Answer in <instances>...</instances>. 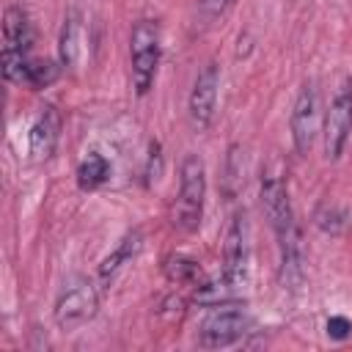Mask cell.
<instances>
[{
	"label": "cell",
	"mask_w": 352,
	"mask_h": 352,
	"mask_svg": "<svg viewBox=\"0 0 352 352\" xmlns=\"http://www.w3.org/2000/svg\"><path fill=\"white\" fill-rule=\"evenodd\" d=\"M165 275H168V280L170 283H179V286H192V289H198V286H204L209 278H206V272L198 267V261H192V258H187V256H168L165 258Z\"/></svg>",
	"instance_id": "cell-15"
},
{
	"label": "cell",
	"mask_w": 352,
	"mask_h": 352,
	"mask_svg": "<svg viewBox=\"0 0 352 352\" xmlns=\"http://www.w3.org/2000/svg\"><path fill=\"white\" fill-rule=\"evenodd\" d=\"M231 3L234 0H198V14L206 19V25L209 22H214V19H220L228 8H231Z\"/></svg>",
	"instance_id": "cell-19"
},
{
	"label": "cell",
	"mask_w": 352,
	"mask_h": 352,
	"mask_svg": "<svg viewBox=\"0 0 352 352\" xmlns=\"http://www.w3.org/2000/svg\"><path fill=\"white\" fill-rule=\"evenodd\" d=\"M324 330H327V336H330L333 341H344V338H349V336H352V322H349L346 316L336 314V316H330V319H327Z\"/></svg>",
	"instance_id": "cell-20"
},
{
	"label": "cell",
	"mask_w": 352,
	"mask_h": 352,
	"mask_svg": "<svg viewBox=\"0 0 352 352\" xmlns=\"http://www.w3.org/2000/svg\"><path fill=\"white\" fill-rule=\"evenodd\" d=\"M319 124H322V113H319V88L316 82H305L292 104V116H289V126H292V140H294V151L300 157H308L314 148V140L319 135Z\"/></svg>",
	"instance_id": "cell-9"
},
{
	"label": "cell",
	"mask_w": 352,
	"mask_h": 352,
	"mask_svg": "<svg viewBox=\"0 0 352 352\" xmlns=\"http://www.w3.org/2000/svg\"><path fill=\"white\" fill-rule=\"evenodd\" d=\"M82 52H85V30H82V19L77 11H72L66 19H63V28H60V38H58V55H60V63L66 69H77L80 60H82Z\"/></svg>",
	"instance_id": "cell-12"
},
{
	"label": "cell",
	"mask_w": 352,
	"mask_h": 352,
	"mask_svg": "<svg viewBox=\"0 0 352 352\" xmlns=\"http://www.w3.org/2000/svg\"><path fill=\"white\" fill-rule=\"evenodd\" d=\"M110 179V162L99 151H88L85 160L77 165V187L80 190H96Z\"/></svg>",
	"instance_id": "cell-16"
},
{
	"label": "cell",
	"mask_w": 352,
	"mask_h": 352,
	"mask_svg": "<svg viewBox=\"0 0 352 352\" xmlns=\"http://www.w3.org/2000/svg\"><path fill=\"white\" fill-rule=\"evenodd\" d=\"M99 311V292L91 278L72 275L63 280L58 300H55V324L60 330H77L85 322H91Z\"/></svg>",
	"instance_id": "cell-4"
},
{
	"label": "cell",
	"mask_w": 352,
	"mask_h": 352,
	"mask_svg": "<svg viewBox=\"0 0 352 352\" xmlns=\"http://www.w3.org/2000/svg\"><path fill=\"white\" fill-rule=\"evenodd\" d=\"M33 44V30L28 14L19 6H8L3 14V77L8 82L22 85L28 72V52Z\"/></svg>",
	"instance_id": "cell-3"
},
{
	"label": "cell",
	"mask_w": 352,
	"mask_h": 352,
	"mask_svg": "<svg viewBox=\"0 0 352 352\" xmlns=\"http://www.w3.org/2000/svg\"><path fill=\"white\" fill-rule=\"evenodd\" d=\"M261 209H264V214H267V220L278 236V245L300 239L297 217H294L292 198H289V184H286L280 170H267L261 176Z\"/></svg>",
	"instance_id": "cell-5"
},
{
	"label": "cell",
	"mask_w": 352,
	"mask_h": 352,
	"mask_svg": "<svg viewBox=\"0 0 352 352\" xmlns=\"http://www.w3.org/2000/svg\"><path fill=\"white\" fill-rule=\"evenodd\" d=\"M160 143H151V148H148V168H146V182H151V179H157V173H160Z\"/></svg>",
	"instance_id": "cell-21"
},
{
	"label": "cell",
	"mask_w": 352,
	"mask_h": 352,
	"mask_svg": "<svg viewBox=\"0 0 352 352\" xmlns=\"http://www.w3.org/2000/svg\"><path fill=\"white\" fill-rule=\"evenodd\" d=\"M314 226H316L319 231H324V234H341L344 226H346V214H344L341 206L324 201V204H319V206L314 209Z\"/></svg>",
	"instance_id": "cell-17"
},
{
	"label": "cell",
	"mask_w": 352,
	"mask_h": 352,
	"mask_svg": "<svg viewBox=\"0 0 352 352\" xmlns=\"http://www.w3.org/2000/svg\"><path fill=\"white\" fill-rule=\"evenodd\" d=\"M55 77H58V66L52 60H30L22 85H30V88L38 91V88H47Z\"/></svg>",
	"instance_id": "cell-18"
},
{
	"label": "cell",
	"mask_w": 352,
	"mask_h": 352,
	"mask_svg": "<svg viewBox=\"0 0 352 352\" xmlns=\"http://www.w3.org/2000/svg\"><path fill=\"white\" fill-rule=\"evenodd\" d=\"M245 176H248V151H245V146L234 143L228 148V154H226L223 179H220V187H223L226 201H234L245 190Z\"/></svg>",
	"instance_id": "cell-13"
},
{
	"label": "cell",
	"mask_w": 352,
	"mask_h": 352,
	"mask_svg": "<svg viewBox=\"0 0 352 352\" xmlns=\"http://www.w3.org/2000/svg\"><path fill=\"white\" fill-rule=\"evenodd\" d=\"M179 195L170 212V223L182 234H192L201 226L206 204V165L198 154H187L179 168Z\"/></svg>",
	"instance_id": "cell-1"
},
{
	"label": "cell",
	"mask_w": 352,
	"mask_h": 352,
	"mask_svg": "<svg viewBox=\"0 0 352 352\" xmlns=\"http://www.w3.org/2000/svg\"><path fill=\"white\" fill-rule=\"evenodd\" d=\"M140 248H143V234L135 228V231H129V234L116 245V250H113L110 256H104V261L99 264V278H102L104 283H110V280L140 253Z\"/></svg>",
	"instance_id": "cell-14"
},
{
	"label": "cell",
	"mask_w": 352,
	"mask_h": 352,
	"mask_svg": "<svg viewBox=\"0 0 352 352\" xmlns=\"http://www.w3.org/2000/svg\"><path fill=\"white\" fill-rule=\"evenodd\" d=\"M217 88H220V66L214 60H209L198 72L190 99H187V118L195 132H206L212 126L214 110H217Z\"/></svg>",
	"instance_id": "cell-10"
},
{
	"label": "cell",
	"mask_w": 352,
	"mask_h": 352,
	"mask_svg": "<svg viewBox=\"0 0 352 352\" xmlns=\"http://www.w3.org/2000/svg\"><path fill=\"white\" fill-rule=\"evenodd\" d=\"M250 324H253V319L245 308L231 305V302L214 305V311L206 314L198 327V346H204V349L231 346V344L242 341V336L250 330Z\"/></svg>",
	"instance_id": "cell-6"
},
{
	"label": "cell",
	"mask_w": 352,
	"mask_h": 352,
	"mask_svg": "<svg viewBox=\"0 0 352 352\" xmlns=\"http://www.w3.org/2000/svg\"><path fill=\"white\" fill-rule=\"evenodd\" d=\"M58 140H60V113L58 107L47 104L41 107L38 118L33 121L30 132H28V148H30V157L33 160H50L58 148Z\"/></svg>",
	"instance_id": "cell-11"
},
{
	"label": "cell",
	"mask_w": 352,
	"mask_h": 352,
	"mask_svg": "<svg viewBox=\"0 0 352 352\" xmlns=\"http://www.w3.org/2000/svg\"><path fill=\"white\" fill-rule=\"evenodd\" d=\"M162 52V30L154 19H138L129 33V63H132V85L138 96H146L154 85L157 66Z\"/></svg>",
	"instance_id": "cell-2"
},
{
	"label": "cell",
	"mask_w": 352,
	"mask_h": 352,
	"mask_svg": "<svg viewBox=\"0 0 352 352\" xmlns=\"http://www.w3.org/2000/svg\"><path fill=\"white\" fill-rule=\"evenodd\" d=\"M352 135V77H346L338 91L330 99V107L324 113L322 138H324V157L338 160L349 143Z\"/></svg>",
	"instance_id": "cell-8"
},
{
	"label": "cell",
	"mask_w": 352,
	"mask_h": 352,
	"mask_svg": "<svg viewBox=\"0 0 352 352\" xmlns=\"http://www.w3.org/2000/svg\"><path fill=\"white\" fill-rule=\"evenodd\" d=\"M248 239H250L248 217H245V212H236L223 236V272H220V278L236 294L248 283V267H250V242Z\"/></svg>",
	"instance_id": "cell-7"
}]
</instances>
